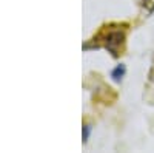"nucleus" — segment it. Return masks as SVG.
<instances>
[{
  "label": "nucleus",
  "instance_id": "1",
  "mask_svg": "<svg viewBox=\"0 0 154 153\" xmlns=\"http://www.w3.org/2000/svg\"><path fill=\"white\" fill-rule=\"evenodd\" d=\"M126 25H108L100 30V33L91 39L96 42V48H105L114 57H119L123 51L125 39H126Z\"/></svg>",
  "mask_w": 154,
  "mask_h": 153
},
{
  "label": "nucleus",
  "instance_id": "2",
  "mask_svg": "<svg viewBox=\"0 0 154 153\" xmlns=\"http://www.w3.org/2000/svg\"><path fill=\"white\" fill-rule=\"evenodd\" d=\"M125 71H126V68H125V65H117L112 71H111V78H112V81L114 82H120L122 79H123V76H125Z\"/></svg>",
  "mask_w": 154,
  "mask_h": 153
},
{
  "label": "nucleus",
  "instance_id": "3",
  "mask_svg": "<svg viewBox=\"0 0 154 153\" xmlns=\"http://www.w3.org/2000/svg\"><path fill=\"white\" fill-rule=\"evenodd\" d=\"M140 5H142L148 14H151V12L154 11V0H140Z\"/></svg>",
  "mask_w": 154,
  "mask_h": 153
},
{
  "label": "nucleus",
  "instance_id": "4",
  "mask_svg": "<svg viewBox=\"0 0 154 153\" xmlns=\"http://www.w3.org/2000/svg\"><path fill=\"white\" fill-rule=\"evenodd\" d=\"M89 133H91V127H89V125H83V130H82L83 142H86V141H88V138H89Z\"/></svg>",
  "mask_w": 154,
  "mask_h": 153
},
{
  "label": "nucleus",
  "instance_id": "5",
  "mask_svg": "<svg viewBox=\"0 0 154 153\" xmlns=\"http://www.w3.org/2000/svg\"><path fill=\"white\" fill-rule=\"evenodd\" d=\"M149 81H154V62H152V67H151V71H149Z\"/></svg>",
  "mask_w": 154,
  "mask_h": 153
}]
</instances>
